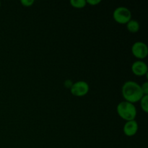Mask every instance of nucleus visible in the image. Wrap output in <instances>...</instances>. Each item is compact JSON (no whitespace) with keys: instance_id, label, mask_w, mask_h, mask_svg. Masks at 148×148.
Masks as SVG:
<instances>
[{"instance_id":"4","label":"nucleus","mask_w":148,"mask_h":148,"mask_svg":"<svg viewBox=\"0 0 148 148\" xmlns=\"http://www.w3.org/2000/svg\"><path fill=\"white\" fill-rule=\"evenodd\" d=\"M90 90L89 85L83 80L77 81L72 84L70 88V92L72 95L76 97H82L86 95Z\"/></svg>"},{"instance_id":"14","label":"nucleus","mask_w":148,"mask_h":148,"mask_svg":"<svg viewBox=\"0 0 148 148\" xmlns=\"http://www.w3.org/2000/svg\"><path fill=\"white\" fill-rule=\"evenodd\" d=\"M72 84H73V82H72L71 80H69V79H67V80H66L64 82L65 87H66V88H69V89H70V88L72 87Z\"/></svg>"},{"instance_id":"15","label":"nucleus","mask_w":148,"mask_h":148,"mask_svg":"<svg viewBox=\"0 0 148 148\" xmlns=\"http://www.w3.org/2000/svg\"><path fill=\"white\" fill-rule=\"evenodd\" d=\"M0 7H1V2H0Z\"/></svg>"},{"instance_id":"6","label":"nucleus","mask_w":148,"mask_h":148,"mask_svg":"<svg viewBox=\"0 0 148 148\" xmlns=\"http://www.w3.org/2000/svg\"><path fill=\"white\" fill-rule=\"evenodd\" d=\"M132 73L137 77H143L147 75L148 67L147 64L143 60H137L132 64Z\"/></svg>"},{"instance_id":"11","label":"nucleus","mask_w":148,"mask_h":148,"mask_svg":"<svg viewBox=\"0 0 148 148\" xmlns=\"http://www.w3.org/2000/svg\"><path fill=\"white\" fill-rule=\"evenodd\" d=\"M35 3V1L33 0H21L20 1V4L25 7H30L33 5Z\"/></svg>"},{"instance_id":"1","label":"nucleus","mask_w":148,"mask_h":148,"mask_svg":"<svg viewBox=\"0 0 148 148\" xmlns=\"http://www.w3.org/2000/svg\"><path fill=\"white\" fill-rule=\"evenodd\" d=\"M121 94L124 101L133 104L139 102L144 96L141 86L132 80H128L124 82L121 88Z\"/></svg>"},{"instance_id":"7","label":"nucleus","mask_w":148,"mask_h":148,"mask_svg":"<svg viewBox=\"0 0 148 148\" xmlns=\"http://www.w3.org/2000/svg\"><path fill=\"white\" fill-rule=\"evenodd\" d=\"M139 130V124L135 120L126 121L123 127V132L127 137H133L137 133Z\"/></svg>"},{"instance_id":"13","label":"nucleus","mask_w":148,"mask_h":148,"mask_svg":"<svg viewBox=\"0 0 148 148\" xmlns=\"http://www.w3.org/2000/svg\"><path fill=\"white\" fill-rule=\"evenodd\" d=\"M101 2V0H86L87 4H90L91 6L98 5Z\"/></svg>"},{"instance_id":"5","label":"nucleus","mask_w":148,"mask_h":148,"mask_svg":"<svg viewBox=\"0 0 148 148\" xmlns=\"http://www.w3.org/2000/svg\"><path fill=\"white\" fill-rule=\"evenodd\" d=\"M132 53L138 60H143L148 55V47L145 43L137 41L132 46Z\"/></svg>"},{"instance_id":"10","label":"nucleus","mask_w":148,"mask_h":148,"mask_svg":"<svg viewBox=\"0 0 148 148\" xmlns=\"http://www.w3.org/2000/svg\"><path fill=\"white\" fill-rule=\"evenodd\" d=\"M140 103V107L145 113H148V95H144L139 101Z\"/></svg>"},{"instance_id":"3","label":"nucleus","mask_w":148,"mask_h":148,"mask_svg":"<svg viewBox=\"0 0 148 148\" xmlns=\"http://www.w3.org/2000/svg\"><path fill=\"white\" fill-rule=\"evenodd\" d=\"M131 11L127 7H119L114 10L113 12V18L117 23L121 25H126L132 20Z\"/></svg>"},{"instance_id":"12","label":"nucleus","mask_w":148,"mask_h":148,"mask_svg":"<svg viewBox=\"0 0 148 148\" xmlns=\"http://www.w3.org/2000/svg\"><path fill=\"white\" fill-rule=\"evenodd\" d=\"M140 86H141L142 91H143L144 95H148V82L146 81Z\"/></svg>"},{"instance_id":"2","label":"nucleus","mask_w":148,"mask_h":148,"mask_svg":"<svg viewBox=\"0 0 148 148\" xmlns=\"http://www.w3.org/2000/svg\"><path fill=\"white\" fill-rule=\"evenodd\" d=\"M116 112L120 118L126 121L135 120L137 114V108L134 104L125 101H121L117 105Z\"/></svg>"},{"instance_id":"8","label":"nucleus","mask_w":148,"mask_h":148,"mask_svg":"<svg viewBox=\"0 0 148 148\" xmlns=\"http://www.w3.org/2000/svg\"><path fill=\"white\" fill-rule=\"evenodd\" d=\"M126 25H127V28L128 30V31L132 33H137L140 30V25L139 23V22L135 20H132V19L131 20H130L126 24Z\"/></svg>"},{"instance_id":"9","label":"nucleus","mask_w":148,"mask_h":148,"mask_svg":"<svg viewBox=\"0 0 148 148\" xmlns=\"http://www.w3.org/2000/svg\"><path fill=\"white\" fill-rule=\"evenodd\" d=\"M69 3L75 9H82L87 5L86 0H71Z\"/></svg>"}]
</instances>
